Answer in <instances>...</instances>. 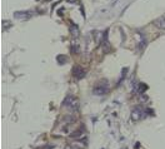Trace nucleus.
Masks as SVG:
<instances>
[{
  "instance_id": "f257e3e1",
  "label": "nucleus",
  "mask_w": 165,
  "mask_h": 149,
  "mask_svg": "<svg viewBox=\"0 0 165 149\" xmlns=\"http://www.w3.org/2000/svg\"><path fill=\"white\" fill-rule=\"evenodd\" d=\"M74 75H75L77 78H82V77L85 75V72L82 70L81 68H75V69H74Z\"/></svg>"
},
{
  "instance_id": "f03ea898",
  "label": "nucleus",
  "mask_w": 165,
  "mask_h": 149,
  "mask_svg": "<svg viewBox=\"0 0 165 149\" xmlns=\"http://www.w3.org/2000/svg\"><path fill=\"white\" fill-rule=\"evenodd\" d=\"M155 25H156L158 28H160V29H165V19H159V20L155 21Z\"/></svg>"
}]
</instances>
